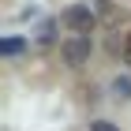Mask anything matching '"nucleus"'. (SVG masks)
I'll use <instances>...</instances> for the list:
<instances>
[{
  "label": "nucleus",
  "instance_id": "f257e3e1",
  "mask_svg": "<svg viewBox=\"0 0 131 131\" xmlns=\"http://www.w3.org/2000/svg\"><path fill=\"white\" fill-rule=\"evenodd\" d=\"M90 34H71V38H64L60 41V56H64V64L68 68H82V64L90 60Z\"/></svg>",
  "mask_w": 131,
  "mask_h": 131
},
{
  "label": "nucleus",
  "instance_id": "f03ea898",
  "mask_svg": "<svg viewBox=\"0 0 131 131\" xmlns=\"http://www.w3.org/2000/svg\"><path fill=\"white\" fill-rule=\"evenodd\" d=\"M60 23L68 26L71 34H90L94 26H97V15H94V8H90V4H71V8H64Z\"/></svg>",
  "mask_w": 131,
  "mask_h": 131
},
{
  "label": "nucleus",
  "instance_id": "7ed1b4c3",
  "mask_svg": "<svg viewBox=\"0 0 131 131\" xmlns=\"http://www.w3.org/2000/svg\"><path fill=\"white\" fill-rule=\"evenodd\" d=\"M19 49H23L19 38H4V41H0V52H4V56H11V52H19Z\"/></svg>",
  "mask_w": 131,
  "mask_h": 131
},
{
  "label": "nucleus",
  "instance_id": "20e7f679",
  "mask_svg": "<svg viewBox=\"0 0 131 131\" xmlns=\"http://www.w3.org/2000/svg\"><path fill=\"white\" fill-rule=\"evenodd\" d=\"M90 131H116V127H112L109 120H94V124H90Z\"/></svg>",
  "mask_w": 131,
  "mask_h": 131
},
{
  "label": "nucleus",
  "instance_id": "39448f33",
  "mask_svg": "<svg viewBox=\"0 0 131 131\" xmlns=\"http://www.w3.org/2000/svg\"><path fill=\"white\" fill-rule=\"evenodd\" d=\"M116 94H120V97H131V82H120V79H116Z\"/></svg>",
  "mask_w": 131,
  "mask_h": 131
},
{
  "label": "nucleus",
  "instance_id": "423d86ee",
  "mask_svg": "<svg viewBox=\"0 0 131 131\" xmlns=\"http://www.w3.org/2000/svg\"><path fill=\"white\" fill-rule=\"evenodd\" d=\"M124 64H131V34L124 38Z\"/></svg>",
  "mask_w": 131,
  "mask_h": 131
}]
</instances>
